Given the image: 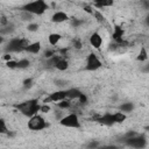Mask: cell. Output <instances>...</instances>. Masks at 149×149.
Listing matches in <instances>:
<instances>
[{
    "instance_id": "12",
    "label": "cell",
    "mask_w": 149,
    "mask_h": 149,
    "mask_svg": "<svg viewBox=\"0 0 149 149\" xmlns=\"http://www.w3.org/2000/svg\"><path fill=\"white\" fill-rule=\"evenodd\" d=\"M90 44L94 48V49H99L102 44V37L98 31H94L93 34H91L90 36Z\"/></svg>"
},
{
    "instance_id": "4",
    "label": "cell",
    "mask_w": 149,
    "mask_h": 149,
    "mask_svg": "<svg viewBox=\"0 0 149 149\" xmlns=\"http://www.w3.org/2000/svg\"><path fill=\"white\" fill-rule=\"evenodd\" d=\"M49 127V123L44 120V118L40 114H35L33 116L29 118V121H28V128L30 130H34V132H38V130H43L45 128Z\"/></svg>"
},
{
    "instance_id": "25",
    "label": "cell",
    "mask_w": 149,
    "mask_h": 149,
    "mask_svg": "<svg viewBox=\"0 0 149 149\" xmlns=\"http://www.w3.org/2000/svg\"><path fill=\"white\" fill-rule=\"evenodd\" d=\"M38 28H40L38 23H35V22H30V23H28V26H27V30H28V31H31V33L37 31Z\"/></svg>"
},
{
    "instance_id": "2",
    "label": "cell",
    "mask_w": 149,
    "mask_h": 149,
    "mask_svg": "<svg viewBox=\"0 0 149 149\" xmlns=\"http://www.w3.org/2000/svg\"><path fill=\"white\" fill-rule=\"evenodd\" d=\"M48 8L49 6L45 2V0H34V1L24 3L21 7V10L28 12L33 15H43L48 10Z\"/></svg>"
},
{
    "instance_id": "5",
    "label": "cell",
    "mask_w": 149,
    "mask_h": 149,
    "mask_svg": "<svg viewBox=\"0 0 149 149\" xmlns=\"http://www.w3.org/2000/svg\"><path fill=\"white\" fill-rule=\"evenodd\" d=\"M59 125L63 127H68V128H74V129H79L81 127V123L79 121V118L76 113H70L68 115H64L59 119Z\"/></svg>"
},
{
    "instance_id": "22",
    "label": "cell",
    "mask_w": 149,
    "mask_h": 149,
    "mask_svg": "<svg viewBox=\"0 0 149 149\" xmlns=\"http://www.w3.org/2000/svg\"><path fill=\"white\" fill-rule=\"evenodd\" d=\"M114 118H115V122H116V123H122V122H125V120L127 119V115H126V113L119 111V112L114 113Z\"/></svg>"
},
{
    "instance_id": "34",
    "label": "cell",
    "mask_w": 149,
    "mask_h": 149,
    "mask_svg": "<svg viewBox=\"0 0 149 149\" xmlns=\"http://www.w3.org/2000/svg\"><path fill=\"white\" fill-rule=\"evenodd\" d=\"M140 5L143 7V9L149 10V0H141L140 1Z\"/></svg>"
},
{
    "instance_id": "32",
    "label": "cell",
    "mask_w": 149,
    "mask_h": 149,
    "mask_svg": "<svg viewBox=\"0 0 149 149\" xmlns=\"http://www.w3.org/2000/svg\"><path fill=\"white\" fill-rule=\"evenodd\" d=\"M72 45H73L74 49H81V47H83L80 40H77V38H74V40L72 41Z\"/></svg>"
},
{
    "instance_id": "36",
    "label": "cell",
    "mask_w": 149,
    "mask_h": 149,
    "mask_svg": "<svg viewBox=\"0 0 149 149\" xmlns=\"http://www.w3.org/2000/svg\"><path fill=\"white\" fill-rule=\"evenodd\" d=\"M31 16H33V14H30V13H28V12H24V10H22V17H23V20H30L31 19Z\"/></svg>"
},
{
    "instance_id": "14",
    "label": "cell",
    "mask_w": 149,
    "mask_h": 149,
    "mask_svg": "<svg viewBox=\"0 0 149 149\" xmlns=\"http://www.w3.org/2000/svg\"><path fill=\"white\" fill-rule=\"evenodd\" d=\"M55 69L58 70V71H65V70H68L69 69V62H68V59L61 55V58L57 61V63L55 65Z\"/></svg>"
},
{
    "instance_id": "19",
    "label": "cell",
    "mask_w": 149,
    "mask_h": 149,
    "mask_svg": "<svg viewBox=\"0 0 149 149\" xmlns=\"http://www.w3.org/2000/svg\"><path fill=\"white\" fill-rule=\"evenodd\" d=\"M14 30H15V27H14V24H13L12 22H8L7 24H5V26H1L0 33H1V35H9V34H12Z\"/></svg>"
},
{
    "instance_id": "38",
    "label": "cell",
    "mask_w": 149,
    "mask_h": 149,
    "mask_svg": "<svg viewBox=\"0 0 149 149\" xmlns=\"http://www.w3.org/2000/svg\"><path fill=\"white\" fill-rule=\"evenodd\" d=\"M3 59L7 62V61H10L12 59V56H10V54H8V52H5V55H3Z\"/></svg>"
},
{
    "instance_id": "26",
    "label": "cell",
    "mask_w": 149,
    "mask_h": 149,
    "mask_svg": "<svg viewBox=\"0 0 149 149\" xmlns=\"http://www.w3.org/2000/svg\"><path fill=\"white\" fill-rule=\"evenodd\" d=\"M9 130H8L7 126H6V121L3 119H0V133L1 134H7Z\"/></svg>"
},
{
    "instance_id": "23",
    "label": "cell",
    "mask_w": 149,
    "mask_h": 149,
    "mask_svg": "<svg viewBox=\"0 0 149 149\" xmlns=\"http://www.w3.org/2000/svg\"><path fill=\"white\" fill-rule=\"evenodd\" d=\"M30 66V61L27 59V58H22V59H19L17 61V69L20 70H23V69H27Z\"/></svg>"
},
{
    "instance_id": "13",
    "label": "cell",
    "mask_w": 149,
    "mask_h": 149,
    "mask_svg": "<svg viewBox=\"0 0 149 149\" xmlns=\"http://www.w3.org/2000/svg\"><path fill=\"white\" fill-rule=\"evenodd\" d=\"M41 48H42V45H41V42L40 41H37V42H33V43H29L28 45H27V48H26V52H28V54H33V55H37L40 51H41Z\"/></svg>"
},
{
    "instance_id": "31",
    "label": "cell",
    "mask_w": 149,
    "mask_h": 149,
    "mask_svg": "<svg viewBox=\"0 0 149 149\" xmlns=\"http://www.w3.org/2000/svg\"><path fill=\"white\" fill-rule=\"evenodd\" d=\"M83 23H84V20H80V19H73V20H72V22H71L72 27H74V28L80 27Z\"/></svg>"
},
{
    "instance_id": "15",
    "label": "cell",
    "mask_w": 149,
    "mask_h": 149,
    "mask_svg": "<svg viewBox=\"0 0 149 149\" xmlns=\"http://www.w3.org/2000/svg\"><path fill=\"white\" fill-rule=\"evenodd\" d=\"M66 91H68V98L69 99H71V100H73V99H79V97L83 94V92L79 90V88H77V87H71V88H66Z\"/></svg>"
},
{
    "instance_id": "33",
    "label": "cell",
    "mask_w": 149,
    "mask_h": 149,
    "mask_svg": "<svg viewBox=\"0 0 149 149\" xmlns=\"http://www.w3.org/2000/svg\"><path fill=\"white\" fill-rule=\"evenodd\" d=\"M87 100H88V99H87V95H86V94H85V93L83 92V94H81V95L79 97L78 101H79V102H80L81 105H85V104H87Z\"/></svg>"
},
{
    "instance_id": "7",
    "label": "cell",
    "mask_w": 149,
    "mask_h": 149,
    "mask_svg": "<svg viewBox=\"0 0 149 149\" xmlns=\"http://www.w3.org/2000/svg\"><path fill=\"white\" fill-rule=\"evenodd\" d=\"M101 61L94 52H90L86 57V64H85V70L86 71H97L98 69L101 68Z\"/></svg>"
},
{
    "instance_id": "28",
    "label": "cell",
    "mask_w": 149,
    "mask_h": 149,
    "mask_svg": "<svg viewBox=\"0 0 149 149\" xmlns=\"http://www.w3.org/2000/svg\"><path fill=\"white\" fill-rule=\"evenodd\" d=\"M66 84H68V81L64 80V79H56L55 80V85L58 86V87H61V88H64L66 86Z\"/></svg>"
},
{
    "instance_id": "40",
    "label": "cell",
    "mask_w": 149,
    "mask_h": 149,
    "mask_svg": "<svg viewBox=\"0 0 149 149\" xmlns=\"http://www.w3.org/2000/svg\"><path fill=\"white\" fill-rule=\"evenodd\" d=\"M144 129H146V130H147V132H148V133H149V125H147V126H146V127H144Z\"/></svg>"
},
{
    "instance_id": "6",
    "label": "cell",
    "mask_w": 149,
    "mask_h": 149,
    "mask_svg": "<svg viewBox=\"0 0 149 149\" xmlns=\"http://www.w3.org/2000/svg\"><path fill=\"white\" fill-rule=\"evenodd\" d=\"M125 146L130 147V148H135V149H142L147 147V137L144 134H136L135 136L126 140L123 142Z\"/></svg>"
},
{
    "instance_id": "16",
    "label": "cell",
    "mask_w": 149,
    "mask_h": 149,
    "mask_svg": "<svg viewBox=\"0 0 149 149\" xmlns=\"http://www.w3.org/2000/svg\"><path fill=\"white\" fill-rule=\"evenodd\" d=\"M134 108H135V105H134V102H132V101L122 102V104L119 106V111H121V112H123V113H130V112L134 111Z\"/></svg>"
},
{
    "instance_id": "1",
    "label": "cell",
    "mask_w": 149,
    "mask_h": 149,
    "mask_svg": "<svg viewBox=\"0 0 149 149\" xmlns=\"http://www.w3.org/2000/svg\"><path fill=\"white\" fill-rule=\"evenodd\" d=\"M41 106L38 104V100L37 99H29V100H26V101H22V102H19V104H15L14 107L24 116H33L35 114H37L38 112H41Z\"/></svg>"
},
{
    "instance_id": "18",
    "label": "cell",
    "mask_w": 149,
    "mask_h": 149,
    "mask_svg": "<svg viewBox=\"0 0 149 149\" xmlns=\"http://www.w3.org/2000/svg\"><path fill=\"white\" fill-rule=\"evenodd\" d=\"M61 38H62V35L61 34H58V33H51L48 36V42H49L50 45L55 47V45L58 44V42L61 41Z\"/></svg>"
},
{
    "instance_id": "37",
    "label": "cell",
    "mask_w": 149,
    "mask_h": 149,
    "mask_svg": "<svg viewBox=\"0 0 149 149\" xmlns=\"http://www.w3.org/2000/svg\"><path fill=\"white\" fill-rule=\"evenodd\" d=\"M141 71H142L143 73H149V62H147V63H146V64L142 66Z\"/></svg>"
},
{
    "instance_id": "21",
    "label": "cell",
    "mask_w": 149,
    "mask_h": 149,
    "mask_svg": "<svg viewBox=\"0 0 149 149\" xmlns=\"http://www.w3.org/2000/svg\"><path fill=\"white\" fill-rule=\"evenodd\" d=\"M57 107L61 109H68L71 107V99H64L57 102Z\"/></svg>"
},
{
    "instance_id": "29",
    "label": "cell",
    "mask_w": 149,
    "mask_h": 149,
    "mask_svg": "<svg viewBox=\"0 0 149 149\" xmlns=\"http://www.w3.org/2000/svg\"><path fill=\"white\" fill-rule=\"evenodd\" d=\"M6 65H7V68H9V69H17V61H13V59L7 61V62H6Z\"/></svg>"
},
{
    "instance_id": "8",
    "label": "cell",
    "mask_w": 149,
    "mask_h": 149,
    "mask_svg": "<svg viewBox=\"0 0 149 149\" xmlns=\"http://www.w3.org/2000/svg\"><path fill=\"white\" fill-rule=\"evenodd\" d=\"M64 99H69L68 98V91L65 88H61L58 91H55V92H51L44 100L43 102L44 104H48V102H58L61 100H64Z\"/></svg>"
},
{
    "instance_id": "17",
    "label": "cell",
    "mask_w": 149,
    "mask_h": 149,
    "mask_svg": "<svg viewBox=\"0 0 149 149\" xmlns=\"http://www.w3.org/2000/svg\"><path fill=\"white\" fill-rule=\"evenodd\" d=\"M93 5L98 8H105V7H111L114 5V0H92Z\"/></svg>"
},
{
    "instance_id": "39",
    "label": "cell",
    "mask_w": 149,
    "mask_h": 149,
    "mask_svg": "<svg viewBox=\"0 0 149 149\" xmlns=\"http://www.w3.org/2000/svg\"><path fill=\"white\" fill-rule=\"evenodd\" d=\"M144 23H146V26H147V27H149V14L144 17Z\"/></svg>"
},
{
    "instance_id": "24",
    "label": "cell",
    "mask_w": 149,
    "mask_h": 149,
    "mask_svg": "<svg viewBox=\"0 0 149 149\" xmlns=\"http://www.w3.org/2000/svg\"><path fill=\"white\" fill-rule=\"evenodd\" d=\"M33 84H34V79H33V78H26V79H23V81H22V86H23V88H26V90L30 88V87L33 86Z\"/></svg>"
},
{
    "instance_id": "20",
    "label": "cell",
    "mask_w": 149,
    "mask_h": 149,
    "mask_svg": "<svg viewBox=\"0 0 149 149\" xmlns=\"http://www.w3.org/2000/svg\"><path fill=\"white\" fill-rule=\"evenodd\" d=\"M136 61L137 62H147L148 61V51L146 49V47H141L140 51L136 56Z\"/></svg>"
},
{
    "instance_id": "11",
    "label": "cell",
    "mask_w": 149,
    "mask_h": 149,
    "mask_svg": "<svg viewBox=\"0 0 149 149\" xmlns=\"http://www.w3.org/2000/svg\"><path fill=\"white\" fill-rule=\"evenodd\" d=\"M68 20H69V15L65 12H62V10L55 12L51 16V22H54V23H62V22L68 21Z\"/></svg>"
},
{
    "instance_id": "27",
    "label": "cell",
    "mask_w": 149,
    "mask_h": 149,
    "mask_svg": "<svg viewBox=\"0 0 149 149\" xmlns=\"http://www.w3.org/2000/svg\"><path fill=\"white\" fill-rule=\"evenodd\" d=\"M54 55H56V51H55L54 49H47V50L43 52V57H44V58H50V57H52Z\"/></svg>"
},
{
    "instance_id": "3",
    "label": "cell",
    "mask_w": 149,
    "mask_h": 149,
    "mask_svg": "<svg viewBox=\"0 0 149 149\" xmlns=\"http://www.w3.org/2000/svg\"><path fill=\"white\" fill-rule=\"evenodd\" d=\"M30 42L27 40V38H21V37H13L10 38L5 48H3V51L5 52H8V54H12V52H21V51H24L27 45L29 44Z\"/></svg>"
},
{
    "instance_id": "35",
    "label": "cell",
    "mask_w": 149,
    "mask_h": 149,
    "mask_svg": "<svg viewBox=\"0 0 149 149\" xmlns=\"http://www.w3.org/2000/svg\"><path fill=\"white\" fill-rule=\"evenodd\" d=\"M41 112L42 113H49L50 112V106L48 104H44L41 106Z\"/></svg>"
},
{
    "instance_id": "9",
    "label": "cell",
    "mask_w": 149,
    "mask_h": 149,
    "mask_svg": "<svg viewBox=\"0 0 149 149\" xmlns=\"http://www.w3.org/2000/svg\"><path fill=\"white\" fill-rule=\"evenodd\" d=\"M95 121L100 125H104V126H113L116 123L115 118H114V113H109V112H106L105 114H102L100 116H97Z\"/></svg>"
},
{
    "instance_id": "30",
    "label": "cell",
    "mask_w": 149,
    "mask_h": 149,
    "mask_svg": "<svg viewBox=\"0 0 149 149\" xmlns=\"http://www.w3.org/2000/svg\"><path fill=\"white\" fill-rule=\"evenodd\" d=\"M86 147L90 148V149H92V148H98V147H100V143H99L97 140H91V141L87 143Z\"/></svg>"
},
{
    "instance_id": "10",
    "label": "cell",
    "mask_w": 149,
    "mask_h": 149,
    "mask_svg": "<svg viewBox=\"0 0 149 149\" xmlns=\"http://www.w3.org/2000/svg\"><path fill=\"white\" fill-rule=\"evenodd\" d=\"M112 38L115 43L118 44H123V30L120 26H115L114 27V30H113V34H112Z\"/></svg>"
}]
</instances>
